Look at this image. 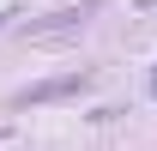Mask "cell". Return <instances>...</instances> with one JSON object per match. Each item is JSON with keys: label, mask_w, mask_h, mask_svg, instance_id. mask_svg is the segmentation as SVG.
<instances>
[{"label": "cell", "mask_w": 157, "mask_h": 151, "mask_svg": "<svg viewBox=\"0 0 157 151\" xmlns=\"http://www.w3.org/2000/svg\"><path fill=\"white\" fill-rule=\"evenodd\" d=\"M85 85H91V73H85V67H73V73H60V79H42V85H30L18 103H24V109H30V103H55V97H73V91H85Z\"/></svg>", "instance_id": "6da1fadb"}, {"label": "cell", "mask_w": 157, "mask_h": 151, "mask_svg": "<svg viewBox=\"0 0 157 151\" xmlns=\"http://www.w3.org/2000/svg\"><path fill=\"white\" fill-rule=\"evenodd\" d=\"M97 6H103V0H78V6H60V12H48V18H36V24H30V37H60V30L85 24Z\"/></svg>", "instance_id": "7a4b0ae2"}, {"label": "cell", "mask_w": 157, "mask_h": 151, "mask_svg": "<svg viewBox=\"0 0 157 151\" xmlns=\"http://www.w3.org/2000/svg\"><path fill=\"white\" fill-rule=\"evenodd\" d=\"M151 91H157V79H151Z\"/></svg>", "instance_id": "3957f363"}]
</instances>
